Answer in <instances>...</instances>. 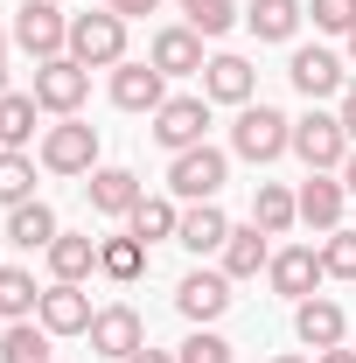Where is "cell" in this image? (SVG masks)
<instances>
[{
	"label": "cell",
	"mask_w": 356,
	"mask_h": 363,
	"mask_svg": "<svg viewBox=\"0 0 356 363\" xmlns=\"http://www.w3.org/2000/svg\"><path fill=\"white\" fill-rule=\"evenodd\" d=\"M56 210H49L43 196H35V203H21V210H7V245H21V252H49V245H56Z\"/></svg>",
	"instance_id": "cell-24"
},
{
	"label": "cell",
	"mask_w": 356,
	"mask_h": 363,
	"mask_svg": "<svg viewBox=\"0 0 356 363\" xmlns=\"http://www.w3.org/2000/svg\"><path fill=\"white\" fill-rule=\"evenodd\" d=\"M35 112H43L35 91H7L0 98V147H28L35 140Z\"/></svg>",
	"instance_id": "cell-31"
},
{
	"label": "cell",
	"mask_w": 356,
	"mask_h": 363,
	"mask_svg": "<svg viewBox=\"0 0 356 363\" xmlns=\"http://www.w3.org/2000/svg\"><path fill=\"white\" fill-rule=\"evenodd\" d=\"M7 49H14V35H7V21H0V98H7Z\"/></svg>",
	"instance_id": "cell-38"
},
{
	"label": "cell",
	"mask_w": 356,
	"mask_h": 363,
	"mask_svg": "<svg viewBox=\"0 0 356 363\" xmlns=\"http://www.w3.org/2000/svg\"><path fill=\"white\" fill-rule=\"evenodd\" d=\"M175 363H238V350L223 342L217 328H189V342L175 350Z\"/></svg>",
	"instance_id": "cell-34"
},
{
	"label": "cell",
	"mask_w": 356,
	"mask_h": 363,
	"mask_svg": "<svg viewBox=\"0 0 356 363\" xmlns=\"http://www.w3.org/2000/svg\"><path fill=\"white\" fill-rule=\"evenodd\" d=\"M223 238H230V217H223L217 203H189V210H182L175 245L189 252V259H210V252H223Z\"/></svg>",
	"instance_id": "cell-20"
},
{
	"label": "cell",
	"mask_w": 356,
	"mask_h": 363,
	"mask_svg": "<svg viewBox=\"0 0 356 363\" xmlns=\"http://www.w3.org/2000/svg\"><path fill=\"white\" fill-rule=\"evenodd\" d=\"M84 98H91V70L77 63V56H49V63H35V105H43V112L77 119Z\"/></svg>",
	"instance_id": "cell-8"
},
{
	"label": "cell",
	"mask_w": 356,
	"mask_h": 363,
	"mask_svg": "<svg viewBox=\"0 0 356 363\" xmlns=\"http://www.w3.org/2000/svg\"><path fill=\"white\" fill-rule=\"evenodd\" d=\"M266 279H272V294L279 301H314V286L328 279V266H321V245H287V252H272V266H266Z\"/></svg>",
	"instance_id": "cell-9"
},
{
	"label": "cell",
	"mask_w": 356,
	"mask_h": 363,
	"mask_svg": "<svg viewBox=\"0 0 356 363\" xmlns=\"http://www.w3.org/2000/svg\"><path fill=\"white\" fill-rule=\"evenodd\" d=\"M70 56L84 70H119L126 63V21L112 7H91V14H70Z\"/></svg>",
	"instance_id": "cell-3"
},
{
	"label": "cell",
	"mask_w": 356,
	"mask_h": 363,
	"mask_svg": "<svg viewBox=\"0 0 356 363\" xmlns=\"http://www.w3.org/2000/svg\"><path fill=\"white\" fill-rule=\"evenodd\" d=\"M335 119H343V133H350V140H356V84H350V91H343V98H335Z\"/></svg>",
	"instance_id": "cell-37"
},
{
	"label": "cell",
	"mask_w": 356,
	"mask_h": 363,
	"mask_svg": "<svg viewBox=\"0 0 356 363\" xmlns=\"http://www.w3.org/2000/svg\"><path fill=\"white\" fill-rule=\"evenodd\" d=\"M35 154L28 147H0V210H21V203H35Z\"/></svg>",
	"instance_id": "cell-26"
},
{
	"label": "cell",
	"mask_w": 356,
	"mask_h": 363,
	"mask_svg": "<svg viewBox=\"0 0 356 363\" xmlns=\"http://www.w3.org/2000/svg\"><path fill=\"white\" fill-rule=\"evenodd\" d=\"M43 259H49V279L84 286L91 272H98V238H91V230H56V245H49Z\"/></svg>",
	"instance_id": "cell-21"
},
{
	"label": "cell",
	"mask_w": 356,
	"mask_h": 363,
	"mask_svg": "<svg viewBox=\"0 0 356 363\" xmlns=\"http://www.w3.org/2000/svg\"><path fill=\"white\" fill-rule=\"evenodd\" d=\"M7 35H14L21 56H35V63L70 56V14H63L56 0H21V7H14V21H7Z\"/></svg>",
	"instance_id": "cell-2"
},
{
	"label": "cell",
	"mask_w": 356,
	"mask_h": 363,
	"mask_svg": "<svg viewBox=\"0 0 356 363\" xmlns=\"http://www.w3.org/2000/svg\"><path fill=\"white\" fill-rule=\"evenodd\" d=\"M112 105H119V112H147V119H154V112L168 105V77H161L154 63H133V56H126V63L112 70Z\"/></svg>",
	"instance_id": "cell-15"
},
{
	"label": "cell",
	"mask_w": 356,
	"mask_h": 363,
	"mask_svg": "<svg viewBox=\"0 0 356 363\" xmlns=\"http://www.w3.org/2000/svg\"><path fill=\"white\" fill-rule=\"evenodd\" d=\"M314 363H356V350H350V342H343V350H321V357H314Z\"/></svg>",
	"instance_id": "cell-40"
},
{
	"label": "cell",
	"mask_w": 356,
	"mask_h": 363,
	"mask_svg": "<svg viewBox=\"0 0 356 363\" xmlns=\"http://www.w3.org/2000/svg\"><path fill=\"white\" fill-rule=\"evenodd\" d=\"M35 321H43L49 335H91L98 308H91L84 286H70V279H49V286H43V308H35Z\"/></svg>",
	"instance_id": "cell-13"
},
{
	"label": "cell",
	"mask_w": 356,
	"mask_h": 363,
	"mask_svg": "<svg viewBox=\"0 0 356 363\" xmlns=\"http://www.w3.org/2000/svg\"><path fill=\"white\" fill-rule=\"evenodd\" d=\"M272 363H308V357H272Z\"/></svg>",
	"instance_id": "cell-43"
},
{
	"label": "cell",
	"mask_w": 356,
	"mask_h": 363,
	"mask_svg": "<svg viewBox=\"0 0 356 363\" xmlns=\"http://www.w3.org/2000/svg\"><path fill=\"white\" fill-rule=\"evenodd\" d=\"M321 266H328V279H356V224L321 238Z\"/></svg>",
	"instance_id": "cell-33"
},
{
	"label": "cell",
	"mask_w": 356,
	"mask_h": 363,
	"mask_svg": "<svg viewBox=\"0 0 356 363\" xmlns=\"http://www.w3.org/2000/svg\"><path fill=\"white\" fill-rule=\"evenodd\" d=\"M252 91H259V70H252L245 56L217 49V56L203 63V98H210V105H252Z\"/></svg>",
	"instance_id": "cell-17"
},
{
	"label": "cell",
	"mask_w": 356,
	"mask_h": 363,
	"mask_svg": "<svg viewBox=\"0 0 356 363\" xmlns=\"http://www.w3.org/2000/svg\"><path fill=\"white\" fill-rule=\"evenodd\" d=\"M126 363H175V350H133Z\"/></svg>",
	"instance_id": "cell-39"
},
{
	"label": "cell",
	"mask_w": 356,
	"mask_h": 363,
	"mask_svg": "<svg viewBox=\"0 0 356 363\" xmlns=\"http://www.w3.org/2000/svg\"><path fill=\"white\" fill-rule=\"evenodd\" d=\"M223 182H230V154L210 147V140L168 161V196H175V203H217Z\"/></svg>",
	"instance_id": "cell-5"
},
{
	"label": "cell",
	"mask_w": 356,
	"mask_h": 363,
	"mask_svg": "<svg viewBox=\"0 0 356 363\" xmlns=\"http://www.w3.org/2000/svg\"><path fill=\"white\" fill-rule=\"evenodd\" d=\"M154 140H161L168 154L203 147V140H210V98H203V91H196V98H168V105L154 112Z\"/></svg>",
	"instance_id": "cell-10"
},
{
	"label": "cell",
	"mask_w": 356,
	"mask_h": 363,
	"mask_svg": "<svg viewBox=\"0 0 356 363\" xmlns=\"http://www.w3.org/2000/svg\"><path fill=\"white\" fill-rule=\"evenodd\" d=\"M343 70H350V63H343V56H335V49H294V63H287V77H294V91H301V98H308V105H328V98H343Z\"/></svg>",
	"instance_id": "cell-12"
},
{
	"label": "cell",
	"mask_w": 356,
	"mask_h": 363,
	"mask_svg": "<svg viewBox=\"0 0 356 363\" xmlns=\"http://www.w3.org/2000/svg\"><path fill=\"white\" fill-rule=\"evenodd\" d=\"M147 63L161 70V77H203V35L189 28V21H175V28H154V43H147Z\"/></svg>",
	"instance_id": "cell-14"
},
{
	"label": "cell",
	"mask_w": 356,
	"mask_h": 363,
	"mask_svg": "<svg viewBox=\"0 0 356 363\" xmlns=\"http://www.w3.org/2000/svg\"><path fill=\"white\" fill-rule=\"evenodd\" d=\"M35 161H43L49 175H91V168H98V126H84V119H56V126H43Z\"/></svg>",
	"instance_id": "cell-7"
},
{
	"label": "cell",
	"mask_w": 356,
	"mask_h": 363,
	"mask_svg": "<svg viewBox=\"0 0 356 363\" xmlns=\"http://www.w3.org/2000/svg\"><path fill=\"white\" fill-rule=\"evenodd\" d=\"M308 21L321 35H350L356 28V0H308Z\"/></svg>",
	"instance_id": "cell-35"
},
{
	"label": "cell",
	"mask_w": 356,
	"mask_h": 363,
	"mask_svg": "<svg viewBox=\"0 0 356 363\" xmlns=\"http://www.w3.org/2000/svg\"><path fill=\"white\" fill-rule=\"evenodd\" d=\"M230 154L238 161H252V168H266L279 154H294V119L266 105V98H252V105H238V119H230Z\"/></svg>",
	"instance_id": "cell-1"
},
{
	"label": "cell",
	"mask_w": 356,
	"mask_h": 363,
	"mask_svg": "<svg viewBox=\"0 0 356 363\" xmlns=\"http://www.w3.org/2000/svg\"><path fill=\"white\" fill-rule=\"evenodd\" d=\"M126 230H133L140 245H161V238H175V230H182L175 196H140V203H133V217H126Z\"/></svg>",
	"instance_id": "cell-28"
},
{
	"label": "cell",
	"mask_w": 356,
	"mask_h": 363,
	"mask_svg": "<svg viewBox=\"0 0 356 363\" xmlns=\"http://www.w3.org/2000/svg\"><path fill=\"white\" fill-rule=\"evenodd\" d=\"M230 286H238V279H230L223 266H217V272H210V266L182 272V286H175V308H182V321H189V328H217V321L230 315V301H238Z\"/></svg>",
	"instance_id": "cell-6"
},
{
	"label": "cell",
	"mask_w": 356,
	"mask_h": 363,
	"mask_svg": "<svg viewBox=\"0 0 356 363\" xmlns=\"http://www.w3.org/2000/svg\"><path fill=\"white\" fill-rule=\"evenodd\" d=\"M223 272H230V279H259V272L272 266V245H266V230L259 224H230V238H223Z\"/></svg>",
	"instance_id": "cell-22"
},
{
	"label": "cell",
	"mask_w": 356,
	"mask_h": 363,
	"mask_svg": "<svg viewBox=\"0 0 356 363\" xmlns=\"http://www.w3.org/2000/svg\"><path fill=\"white\" fill-rule=\"evenodd\" d=\"M343 43H350V70H356V28H350V35H343Z\"/></svg>",
	"instance_id": "cell-42"
},
{
	"label": "cell",
	"mask_w": 356,
	"mask_h": 363,
	"mask_svg": "<svg viewBox=\"0 0 356 363\" xmlns=\"http://www.w3.org/2000/svg\"><path fill=\"white\" fill-rule=\"evenodd\" d=\"M119 21H147V14H161V0H105Z\"/></svg>",
	"instance_id": "cell-36"
},
{
	"label": "cell",
	"mask_w": 356,
	"mask_h": 363,
	"mask_svg": "<svg viewBox=\"0 0 356 363\" xmlns=\"http://www.w3.org/2000/svg\"><path fill=\"white\" fill-rule=\"evenodd\" d=\"M294 335H301V350H343L350 342V321H343V308L328 301V294H314V301H301L294 308Z\"/></svg>",
	"instance_id": "cell-16"
},
{
	"label": "cell",
	"mask_w": 356,
	"mask_h": 363,
	"mask_svg": "<svg viewBox=\"0 0 356 363\" xmlns=\"http://www.w3.org/2000/svg\"><path fill=\"white\" fill-rule=\"evenodd\" d=\"M343 189L356 196V147H350V161H343Z\"/></svg>",
	"instance_id": "cell-41"
},
{
	"label": "cell",
	"mask_w": 356,
	"mask_h": 363,
	"mask_svg": "<svg viewBox=\"0 0 356 363\" xmlns=\"http://www.w3.org/2000/svg\"><path fill=\"white\" fill-rule=\"evenodd\" d=\"M294 203H301V224L328 238V230H343V210H350V189H343V175H308Z\"/></svg>",
	"instance_id": "cell-18"
},
{
	"label": "cell",
	"mask_w": 356,
	"mask_h": 363,
	"mask_svg": "<svg viewBox=\"0 0 356 363\" xmlns=\"http://www.w3.org/2000/svg\"><path fill=\"white\" fill-rule=\"evenodd\" d=\"M350 147H356V140L343 133V119H335V112H321V105H314L308 119H294V154H301V168H308V175H343Z\"/></svg>",
	"instance_id": "cell-4"
},
{
	"label": "cell",
	"mask_w": 356,
	"mask_h": 363,
	"mask_svg": "<svg viewBox=\"0 0 356 363\" xmlns=\"http://www.w3.org/2000/svg\"><path fill=\"white\" fill-rule=\"evenodd\" d=\"M84 196H91V210H98V217H133V203L147 196V189H140L133 168H91Z\"/></svg>",
	"instance_id": "cell-19"
},
{
	"label": "cell",
	"mask_w": 356,
	"mask_h": 363,
	"mask_svg": "<svg viewBox=\"0 0 356 363\" xmlns=\"http://www.w3.org/2000/svg\"><path fill=\"white\" fill-rule=\"evenodd\" d=\"M98 272H105L112 286H133L140 272H147V245H140L133 230H126V238H98Z\"/></svg>",
	"instance_id": "cell-27"
},
{
	"label": "cell",
	"mask_w": 356,
	"mask_h": 363,
	"mask_svg": "<svg viewBox=\"0 0 356 363\" xmlns=\"http://www.w3.org/2000/svg\"><path fill=\"white\" fill-rule=\"evenodd\" d=\"M43 308V286L28 266H0V321H35Z\"/></svg>",
	"instance_id": "cell-29"
},
{
	"label": "cell",
	"mask_w": 356,
	"mask_h": 363,
	"mask_svg": "<svg viewBox=\"0 0 356 363\" xmlns=\"http://www.w3.org/2000/svg\"><path fill=\"white\" fill-rule=\"evenodd\" d=\"M301 21H308V0H252V7H245V28H252L259 43H294Z\"/></svg>",
	"instance_id": "cell-23"
},
{
	"label": "cell",
	"mask_w": 356,
	"mask_h": 363,
	"mask_svg": "<svg viewBox=\"0 0 356 363\" xmlns=\"http://www.w3.org/2000/svg\"><path fill=\"white\" fill-rule=\"evenodd\" d=\"M91 350H98L105 363H126L133 350H147V321H140V308H126V301L98 308V321H91Z\"/></svg>",
	"instance_id": "cell-11"
},
{
	"label": "cell",
	"mask_w": 356,
	"mask_h": 363,
	"mask_svg": "<svg viewBox=\"0 0 356 363\" xmlns=\"http://www.w3.org/2000/svg\"><path fill=\"white\" fill-rule=\"evenodd\" d=\"M49 342H56V335H49L43 321H7V335H0V363H56Z\"/></svg>",
	"instance_id": "cell-30"
},
{
	"label": "cell",
	"mask_w": 356,
	"mask_h": 363,
	"mask_svg": "<svg viewBox=\"0 0 356 363\" xmlns=\"http://www.w3.org/2000/svg\"><path fill=\"white\" fill-rule=\"evenodd\" d=\"M252 224L266 230V238H287V230L301 224V203H294V189L259 182V189H252Z\"/></svg>",
	"instance_id": "cell-25"
},
{
	"label": "cell",
	"mask_w": 356,
	"mask_h": 363,
	"mask_svg": "<svg viewBox=\"0 0 356 363\" xmlns=\"http://www.w3.org/2000/svg\"><path fill=\"white\" fill-rule=\"evenodd\" d=\"M182 14H189V28H196L203 43H217V35L238 28V7H230V0H182Z\"/></svg>",
	"instance_id": "cell-32"
}]
</instances>
